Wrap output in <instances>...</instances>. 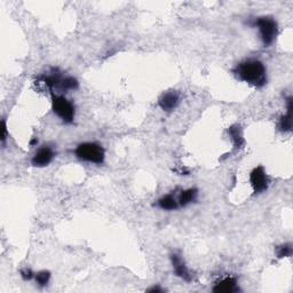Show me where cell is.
<instances>
[{"instance_id":"e0dca14e","label":"cell","mask_w":293,"mask_h":293,"mask_svg":"<svg viewBox=\"0 0 293 293\" xmlns=\"http://www.w3.org/2000/svg\"><path fill=\"white\" fill-rule=\"evenodd\" d=\"M21 277H22V280H23V281L29 282V281L34 280L35 273L32 272L30 268H24V269L21 270Z\"/></svg>"},{"instance_id":"3957f363","label":"cell","mask_w":293,"mask_h":293,"mask_svg":"<svg viewBox=\"0 0 293 293\" xmlns=\"http://www.w3.org/2000/svg\"><path fill=\"white\" fill-rule=\"evenodd\" d=\"M50 100H52L53 112L64 124H72L75 120L76 109L71 101H69L64 95L55 94L50 92Z\"/></svg>"},{"instance_id":"2e32d148","label":"cell","mask_w":293,"mask_h":293,"mask_svg":"<svg viewBox=\"0 0 293 293\" xmlns=\"http://www.w3.org/2000/svg\"><path fill=\"white\" fill-rule=\"evenodd\" d=\"M276 255L278 259L289 258L292 255V244L291 243H285L282 244L276 248Z\"/></svg>"},{"instance_id":"52a82bcc","label":"cell","mask_w":293,"mask_h":293,"mask_svg":"<svg viewBox=\"0 0 293 293\" xmlns=\"http://www.w3.org/2000/svg\"><path fill=\"white\" fill-rule=\"evenodd\" d=\"M171 263H172V267H173V272L175 274V276H178L179 278H181L185 282H190L193 281V275L190 273V270L188 269V267H187L185 260L182 259V256L177 253V252H174V253H172L171 256Z\"/></svg>"},{"instance_id":"7c38bea8","label":"cell","mask_w":293,"mask_h":293,"mask_svg":"<svg viewBox=\"0 0 293 293\" xmlns=\"http://www.w3.org/2000/svg\"><path fill=\"white\" fill-rule=\"evenodd\" d=\"M157 206L164 211H175L180 207L178 199L172 194H168V195H165L162 198H159L157 201Z\"/></svg>"},{"instance_id":"ffe728a7","label":"cell","mask_w":293,"mask_h":293,"mask_svg":"<svg viewBox=\"0 0 293 293\" xmlns=\"http://www.w3.org/2000/svg\"><path fill=\"white\" fill-rule=\"evenodd\" d=\"M37 144H38V140H37V138L32 139L31 142H30V145H31V146H35V145H37Z\"/></svg>"},{"instance_id":"7a4b0ae2","label":"cell","mask_w":293,"mask_h":293,"mask_svg":"<svg viewBox=\"0 0 293 293\" xmlns=\"http://www.w3.org/2000/svg\"><path fill=\"white\" fill-rule=\"evenodd\" d=\"M75 155L80 160L97 165L103 164L105 158L103 146L97 142H83L78 145L75 149Z\"/></svg>"},{"instance_id":"ba28073f","label":"cell","mask_w":293,"mask_h":293,"mask_svg":"<svg viewBox=\"0 0 293 293\" xmlns=\"http://www.w3.org/2000/svg\"><path fill=\"white\" fill-rule=\"evenodd\" d=\"M179 102H180V95H179L178 92L170 91L164 93L162 97L159 98L158 105L163 111L171 112L178 107Z\"/></svg>"},{"instance_id":"30bf717a","label":"cell","mask_w":293,"mask_h":293,"mask_svg":"<svg viewBox=\"0 0 293 293\" xmlns=\"http://www.w3.org/2000/svg\"><path fill=\"white\" fill-rule=\"evenodd\" d=\"M292 110H293V101L292 98H288L287 100V113L281 117L278 128L282 132H291L292 130Z\"/></svg>"},{"instance_id":"6da1fadb","label":"cell","mask_w":293,"mask_h":293,"mask_svg":"<svg viewBox=\"0 0 293 293\" xmlns=\"http://www.w3.org/2000/svg\"><path fill=\"white\" fill-rule=\"evenodd\" d=\"M233 72L238 79L250 84L255 89H262L267 84L266 65L256 58H248L240 62Z\"/></svg>"},{"instance_id":"ac0fdd59","label":"cell","mask_w":293,"mask_h":293,"mask_svg":"<svg viewBox=\"0 0 293 293\" xmlns=\"http://www.w3.org/2000/svg\"><path fill=\"white\" fill-rule=\"evenodd\" d=\"M146 292H150V293H164L165 290L163 288H160L159 285H153V287L146 289Z\"/></svg>"},{"instance_id":"277c9868","label":"cell","mask_w":293,"mask_h":293,"mask_svg":"<svg viewBox=\"0 0 293 293\" xmlns=\"http://www.w3.org/2000/svg\"><path fill=\"white\" fill-rule=\"evenodd\" d=\"M253 27L258 29L263 47L272 46L278 34L277 22L273 17L261 16L255 18L253 22Z\"/></svg>"},{"instance_id":"8992f818","label":"cell","mask_w":293,"mask_h":293,"mask_svg":"<svg viewBox=\"0 0 293 293\" xmlns=\"http://www.w3.org/2000/svg\"><path fill=\"white\" fill-rule=\"evenodd\" d=\"M56 156V152L50 146H43L37 150L35 155L31 158V165L34 167H46L53 162V159Z\"/></svg>"},{"instance_id":"d6986e66","label":"cell","mask_w":293,"mask_h":293,"mask_svg":"<svg viewBox=\"0 0 293 293\" xmlns=\"http://www.w3.org/2000/svg\"><path fill=\"white\" fill-rule=\"evenodd\" d=\"M7 139V126H6V120L2 119V137H1V142L2 145H5V141Z\"/></svg>"},{"instance_id":"9c48e42d","label":"cell","mask_w":293,"mask_h":293,"mask_svg":"<svg viewBox=\"0 0 293 293\" xmlns=\"http://www.w3.org/2000/svg\"><path fill=\"white\" fill-rule=\"evenodd\" d=\"M212 291L217 293H234L240 291V288L237 285V280L235 277L227 276L222 278L221 281L218 282L212 289Z\"/></svg>"},{"instance_id":"5bb4252c","label":"cell","mask_w":293,"mask_h":293,"mask_svg":"<svg viewBox=\"0 0 293 293\" xmlns=\"http://www.w3.org/2000/svg\"><path fill=\"white\" fill-rule=\"evenodd\" d=\"M35 281L39 288H45L50 281V273L49 270H42L35 274Z\"/></svg>"},{"instance_id":"8fae6325","label":"cell","mask_w":293,"mask_h":293,"mask_svg":"<svg viewBox=\"0 0 293 293\" xmlns=\"http://www.w3.org/2000/svg\"><path fill=\"white\" fill-rule=\"evenodd\" d=\"M197 197H198V190L196 188H189V189L182 190L178 196L179 206L186 207L188 206L189 204L195 203L197 200Z\"/></svg>"},{"instance_id":"5b68a950","label":"cell","mask_w":293,"mask_h":293,"mask_svg":"<svg viewBox=\"0 0 293 293\" xmlns=\"http://www.w3.org/2000/svg\"><path fill=\"white\" fill-rule=\"evenodd\" d=\"M250 183L255 194L265 193L269 186V178L266 173L265 168L262 166L253 168L250 173Z\"/></svg>"},{"instance_id":"4fadbf2b","label":"cell","mask_w":293,"mask_h":293,"mask_svg":"<svg viewBox=\"0 0 293 293\" xmlns=\"http://www.w3.org/2000/svg\"><path fill=\"white\" fill-rule=\"evenodd\" d=\"M228 134L232 142L235 146V148L241 149L243 148V146L245 144L244 140V135H243V130H242L241 126L238 125H234L228 130Z\"/></svg>"},{"instance_id":"9a60e30c","label":"cell","mask_w":293,"mask_h":293,"mask_svg":"<svg viewBox=\"0 0 293 293\" xmlns=\"http://www.w3.org/2000/svg\"><path fill=\"white\" fill-rule=\"evenodd\" d=\"M78 87H79V83L75 77L65 76L63 79V83H62L61 91H64V92L75 91V90H78Z\"/></svg>"}]
</instances>
